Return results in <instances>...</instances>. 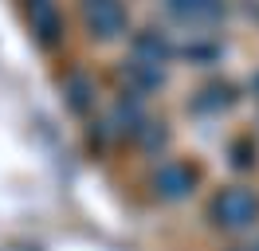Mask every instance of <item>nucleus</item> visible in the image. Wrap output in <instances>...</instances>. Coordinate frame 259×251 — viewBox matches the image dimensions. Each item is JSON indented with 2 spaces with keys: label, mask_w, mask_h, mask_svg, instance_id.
I'll list each match as a JSON object with an SVG mask.
<instances>
[{
  "label": "nucleus",
  "mask_w": 259,
  "mask_h": 251,
  "mask_svg": "<svg viewBox=\"0 0 259 251\" xmlns=\"http://www.w3.org/2000/svg\"><path fill=\"white\" fill-rule=\"evenodd\" d=\"M212 216L224 228H247L259 216V200H255V192H247V188H224L212 200Z\"/></svg>",
  "instance_id": "nucleus-1"
},
{
  "label": "nucleus",
  "mask_w": 259,
  "mask_h": 251,
  "mask_svg": "<svg viewBox=\"0 0 259 251\" xmlns=\"http://www.w3.org/2000/svg\"><path fill=\"white\" fill-rule=\"evenodd\" d=\"M87 24L102 35H114L126 24V12L118 8V0H87Z\"/></svg>",
  "instance_id": "nucleus-2"
},
{
  "label": "nucleus",
  "mask_w": 259,
  "mask_h": 251,
  "mask_svg": "<svg viewBox=\"0 0 259 251\" xmlns=\"http://www.w3.org/2000/svg\"><path fill=\"white\" fill-rule=\"evenodd\" d=\"M157 185H165V196H181L185 188H193V173H189V169H177V165H169V169L157 177Z\"/></svg>",
  "instance_id": "nucleus-3"
},
{
  "label": "nucleus",
  "mask_w": 259,
  "mask_h": 251,
  "mask_svg": "<svg viewBox=\"0 0 259 251\" xmlns=\"http://www.w3.org/2000/svg\"><path fill=\"white\" fill-rule=\"evenodd\" d=\"M251 251H259V243H255V247H251Z\"/></svg>",
  "instance_id": "nucleus-4"
}]
</instances>
